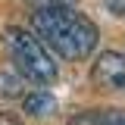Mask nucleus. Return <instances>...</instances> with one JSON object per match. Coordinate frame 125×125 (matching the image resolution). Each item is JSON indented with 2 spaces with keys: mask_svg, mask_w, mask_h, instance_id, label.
Segmentation results:
<instances>
[{
  "mask_svg": "<svg viewBox=\"0 0 125 125\" xmlns=\"http://www.w3.org/2000/svg\"><path fill=\"white\" fill-rule=\"evenodd\" d=\"M0 94L3 97H22L25 94V78L19 75H10V72H0Z\"/></svg>",
  "mask_w": 125,
  "mask_h": 125,
  "instance_id": "39448f33",
  "label": "nucleus"
},
{
  "mask_svg": "<svg viewBox=\"0 0 125 125\" xmlns=\"http://www.w3.org/2000/svg\"><path fill=\"white\" fill-rule=\"evenodd\" d=\"M0 125H25L22 119H16L13 113H0Z\"/></svg>",
  "mask_w": 125,
  "mask_h": 125,
  "instance_id": "0eeeda50",
  "label": "nucleus"
},
{
  "mask_svg": "<svg viewBox=\"0 0 125 125\" xmlns=\"http://www.w3.org/2000/svg\"><path fill=\"white\" fill-rule=\"evenodd\" d=\"M25 97V113L28 116H38V119H47L56 113V100L47 91H34V94H22Z\"/></svg>",
  "mask_w": 125,
  "mask_h": 125,
  "instance_id": "20e7f679",
  "label": "nucleus"
},
{
  "mask_svg": "<svg viewBox=\"0 0 125 125\" xmlns=\"http://www.w3.org/2000/svg\"><path fill=\"white\" fill-rule=\"evenodd\" d=\"M103 6H106L113 16H119V19H125V0H103Z\"/></svg>",
  "mask_w": 125,
  "mask_h": 125,
  "instance_id": "423d86ee",
  "label": "nucleus"
},
{
  "mask_svg": "<svg viewBox=\"0 0 125 125\" xmlns=\"http://www.w3.org/2000/svg\"><path fill=\"white\" fill-rule=\"evenodd\" d=\"M34 34L44 41L56 56L75 62L88 60L97 47L100 31L84 13L72 10V3H47L34 10Z\"/></svg>",
  "mask_w": 125,
  "mask_h": 125,
  "instance_id": "f257e3e1",
  "label": "nucleus"
},
{
  "mask_svg": "<svg viewBox=\"0 0 125 125\" xmlns=\"http://www.w3.org/2000/svg\"><path fill=\"white\" fill-rule=\"evenodd\" d=\"M122 125H125V122H122Z\"/></svg>",
  "mask_w": 125,
  "mask_h": 125,
  "instance_id": "1a4fd4ad",
  "label": "nucleus"
},
{
  "mask_svg": "<svg viewBox=\"0 0 125 125\" xmlns=\"http://www.w3.org/2000/svg\"><path fill=\"white\" fill-rule=\"evenodd\" d=\"M34 6H47V3H72V0H31Z\"/></svg>",
  "mask_w": 125,
  "mask_h": 125,
  "instance_id": "6e6552de",
  "label": "nucleus"
},
{
  "mask_svg": "<svg viewBox=\"0 0 125 125\" xmlns=\"http://www.w3.org/2000/svg\"><path fill=\"white\" fill-rule=\"evenodd\" d=\"M91 78H94L97 88L125 94V53H116V50L100 53L97 62H94V69H91Z\"/></svg>",
  "mask_w": 125,
  "mask_h": 125,
  "instance_id": "7ed1b4c3",
  "label": "nucleus"
},
{
  "mask_svg": "<svg viewBox=\"0 0 125 125\" xmlns=\"http://www.w3.org/2000/svg\"><path fill=\"white\" fill-rule=\"evenodd\" d=\"M6 50L16 62V72L25 81L50 84L56 78V62H53L47 44L38 34H31L25 28H6Z\"/></svg>",
  "mask_w": 125,
  "mask_h": 125,
  "instance_id": "f03ea898",
  "label": "nucleus"
}]
</instances>
